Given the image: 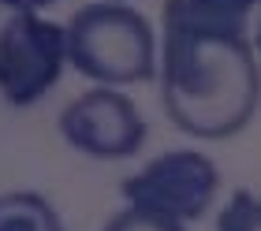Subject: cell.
Wrapping results in <instances>:
<instances>
[{"mask_svg": "<svg viewBox=\"0 0 261 231\" xmlns=\"http://www.w3.org/2000/svg\"><path fill=\"white\" fill-rule=\"evenodd\" d=\"M161 105L183 135L235 138L261 105V67L250 38L198 27L179 0H164Z\"/></svg>", "mask_w": 261, "mask_h": 231, "instance_id": "6da1fadb", "label": "cell"}, {"mask_svg": "<svg viewBox=\"0 0 261 231\" xmlns=\"http://www.w3.org/2000/svg\"><path fill=\"white\" fill-rule=\"evenodd\" d=\"M67 64L101 86H135L157 75V48L146 15L127 4H86L67 22Z\"/></svg>", "mask_w": 261, "mask_h": 231, "instance_id": "7a4b0ae2", "label": "cell"}, {"mask_svg": "<svg viewBox=\"0 0 261 231\" xmlns=\"http://www.w3.org/2000/svg\"><path fill=\"white\" fill-rule=\"evenodd\" d=\"M67 64V30L38 11H11L0 27V93L8 105H38Z\"/></svg>", "mask_w": 261, "mask_h": 231, "instance_id": "3957f363", "label": "cell"}, {"mask_svg": "<svg viewBox=\"0 0 261 231\" xmlns=\"http://www.w3.org/2000/svg\"><path fill=\"white\" fill-rule=\"evenodd\" d=\"M123 198L138 209H153L179 224H194L209 213L220 190V172L201 149H168L123 179Z\"/></svg>", "mask_w": 261, "mask_h": 231, "instance_id": "277c9868", "label": "cell"}, {"mask_svg": "<svg viewBox=\"0 0 261 231\" xmlns=\"http://www.w3.org/2000/svg\"><path fill=\"white\" fill-rule=\"evenodd\" d=\"M60 135L71 149L97 157V161H123L135 157L146 142V119L127 93L112 86H93L79 93L60 112Z\"/></svg>", "mask_w": 261, "mask_h": 231, "instance_id": "5b68a950", "label": "cell"}, {"mask_svg": "<svg viewBox=\"0 0 261 231\" xmlns=\"http://www.w3.org/2000/svg\"><path fill=\"white\" fill-rule=\"evenodd\" d=\"M187 19H194L198 27L224 30V34H243L254 27L261 0H179Z\"/></svg>", "mask_w": 261, "mask_h": 231, "instance_id": "8992f818", "label": "cell"}, {"mask_svg": "<svg viewBox=\"0 0 261 231\" xmlns=\"http://www.w3.org/2000/svg\"><path fill=\"white\" fill-rule=\"evenodd\" d=\"M0 231H64V224L41 194L11 190L0 194Z\"/></svg>", "mask_w": 261, "mask_h": 231, "instance_id": "52a82bcc", "label": "cell"}, {"mask_svg": "<svg viewBox=\"0 0 261 231\" xmlns=\"http://www.w3.org/2000/svg\"><path fill=\"white\" fill-rule=\"evenodd\" d=\"M217 231H261V198L246 187L231 190V198L217 216Z\"/></svg>", "mask_w": 261, "mask_h": 231, "instance_id": "ba28073f", "label": "cell"}, {"mask_svg": "<svg viewBox=\"0 0 261 231\" xmlns=\"http://www.w3.org/2000/svg\"><path fill=\"white\" fill-rule=\"evenodd\" d=\"M105 231H183L179 220H172V216H161L153 209H138V205H127L112 216Z\"/></svg>", "mask_w": 261, "mask_h": 231, "instance_id": "9c48e42d", "label": "cell"}, {"mask_svg": "<svg viewBox=\"0 0 261 231\" xmlns=\"http://www.w3.org/2000/svg\"><path fill=\"white\" fill-rule=\"evenodd\" d=\"M0 4L11 8V11H41V8L56 4V0H0Z\"/></svg>", "mask_w": 261, "mask_h": 231, "instance_id": "30bf717a", "label": "cell"}, {"mask_svg": "<svg viewBox=\"0 0 261 231\" xmlns=\"http://www.w3.org/2000/svg\"><path fill=\"white\" fill-rule=\"evenodd\" d=\"M250 45H254V53L261 56V11H257V19H254V38H250Z\"/></svg>", "mask_w": 261, "mask_h": 231, "instance_id": "8fae6325", "label": "cell"}, {"mask_svg": "<svg viewBox=\"0 0 261 231\" xmlns=\"http://www.w3.org/2000/svg\"><path fill=\"white\" fill-rule=\"evenodd\" d=\"M101 4H127V0H101Z\"/></svg>", "mask_w": 261, "mask_h": 231, "instance_id": "7c38bea8", "label": "cell"}]
</instances>
